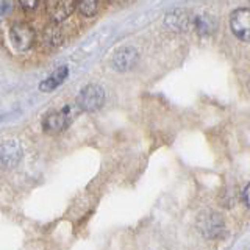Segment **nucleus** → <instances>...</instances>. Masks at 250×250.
I'll list each match as a JSON object with an SVG mask.
<instances>
[{
	"label": "nucleus",
	"mask_w": 250,
	"mask_h": 250,
	"mask_svg": "<svg viewBox=\"0 0 250 250\" xmlns=\"http://www.w3.org/2000/svg\"><path fill=\"white\" fill-rule=\"evenodd\" d=\"M105 104V91L99 84H88L78 94V105L83 111L96 113Z\"/></svg>",
	"instance_id": "nucleus-1"
},
{
	"label": "nucleus",
	"mask_w": 250,
	"mask_h": 250,
	"mask_svg": "<svg viewBox=\"0 0 250 250\" xmlns=\"http://www.w3.org/2000/svg\"><path fill=\"white\" fill-rule=\"evenodd\" d=\"M10 39L16 50L27 52L35 42V30L25 22H18L10 30Z\"/></svg>",
	"instance_id": "nucleus-2"
},
{
	"label": "nucleus",
	"mask_w": 250,
	"mask_h": 250,
	"mask_svg": "<svg viewBox=\"0 0 250 250\" xmlns=\"http://www.w3.org/2000/svg\"><path fill=\"white\" fill-rule=\"evenodd\" d=\"M231 31L236 35L241 41H249L250 38V11L249 8H239L231 13L230 18Z\"/></svg>",
	"instance_id": "nucleus-3"
},
{
	"label": "nucleus",
	"mask_w": 250,
	"mask_h": 250,
	"mask_svg": "<svg viewBox=\"0 0 250 250\" xmlns=\"http://www.w3.org/2000/svg\"><path fill=\"white\" fill-rule=\"evenodd\" d=\"M70 122V109L69 106L60 109V111H53L45 116L42 122V128L49 135H57L64 130Z\"/></svg>",
	"instance_id": "nucleus-4"
},
{
	"label": "nucleus",
	"mask_w": 250,
	"mask_h": 250,
	"mask_svg": "<svg viewBox=\"0 0 250 250\" xmlns=\"http://www.w3.org/2000/svg\"><path fill=\"white\" fill-rule=\"evenodd\" d=\"M75 10V0H45V11L53 22L66 21Z\"/></svg>",
	"instance_id": "nucleus-5"
},
{
	"label": "nucleus",
	"mask_w": 250,
	"mask_h": 250,
	"mask_svg": "<svg viewBox=\"0 0 250 250\" xmlns=\"http://www.w3.org/2000/svg\"><path fill=\"white\" fill-rule=\"evenodd\" d=\"M138 58L139 53L135 47H122L113 55V66L119 72H127V70L135 67Z\"/></svg>",
	"instance_id": "nucleus-6"
},
{
	"label": "nucleus",
	"mask_w": 250,
	"mask_h": 250,
	"mask_svg": "<svg viewBox=\"0 0 250 250\" xmlns=\"http://www.w3.org/2000/svg\"><path fill=\"white\" fill-rule=\"evenodd\" d=\"M69 75V69L66 66H61L58 67L55 72H52L50 77H47L45 80L39 84V91H42V92H50L53 89H57L58 86H61L62 83H64V80L67 78Z\"/></svg>",
	"instance_id": "nucleus-7"
},
{
	"label": "nucleus",
	"mask_w": 250,
	"mask_h": 250,
	"mask_svg": "<svg viewBox=\"0 0 250 250\" xmlns=\"http://www.w3.org/2000/svg\"><path fill=\"white\" fill-rule=\"evenodd\" d=\"M77 8L83 16L91 18L99 10V0H77Z\"/></svg>",
	"instance_id": "nucleus-8"
},
{
	"label": "nucleus",
	"mask_w": 250,
	"mask_h": 250,
	"mask_svg": "<svg viewBox=\"0 0 250 250\" xmlns=\"http://www.w3.org/2000/svg\"><path fill=\"white\" fill-rule=\"evenodd\" d=\"M44 39H45V42L52 45V47H57L62 42V35H61V30L58 27H55V25H50V27H47L45 31H44Z\"/></svg>",
	"instance_id": "nucleus-9"
},
{
	"label": "nucleus",
	"mask_w": 250,
	"mask_h": 250,
	"mask_svg": "<svg viewBox=\"0 0 250 250\" xmlns=\"http://www.w3.org/2000/svg\"><path fill=\"white\" fill-rule=\"evenodd\" d=\"M0 155H2L3 161L10 160L11 163H16L19 160V148L14 144H5L2 148H0Z\"/></svg>",
	"instance_id": "nucleus-10"
},
{
	"label": "nucleus",
	"mask_w": 250,
	"mask_h": 250,
	"mask_svg": "<svg viewBox=\"0 0 250 250\" xmlns=\"http://www.w3.org/2000/svg\"><path fill=\"white\" fill-rule=\"evenodd\" d=\"M19 3H21V6L23 8V10L31 11V10H35V8L38 6L39 0H19Z\"/></svg>",
	"instance_id": "nucleus-11"
},
{
	"label": "nucleus",
	"mask_w": 250,
	"mask_h": 250,
	"mask_svg": "<svg viewBox=\"0 0 250 250\" xmlns=\"http://www.w3.org/2000/svg\"><path fill=\"white\" fill-rule=\"evenodd\" d=\"M249 191H250V186H246L244 188V192H242V199H244V203L249 207V203H250V200H249Z\"/></svg>",
	"instance_id": "nucleus-12"
}]
</instances>
